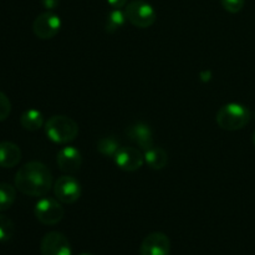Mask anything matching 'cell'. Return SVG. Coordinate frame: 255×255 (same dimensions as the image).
<instances>
[{"instance_id": "cell-1", "label": "cell", "mask_w": 255, "mask_h": 255, "mask_svg": "<svg viewBox=\"0 0 255 255\" xmlns=\"http://www.w3.org/2000/svg\"><path fill=\"white\" fill-rule=\"evenodd\" d=\"M52 187V174L44 163H25L15 176V188L29 197H44Z\"/></svg>"}, {"instance_id": "cell-2", "label": "cell", "mask_w": 255, "mask_h": 255, "mask_svg": "<svg viewBox=\"0 0 255 255\" xmlns=\"http://www.w3.org/2000/svg\"><path fill=\"white\" fill-rule=\"evenodd\" d=\"M251 117L252 114L248 107L238 102H231L218 110L216 121L222 129L238 131L249 124Z\"/></svg>"}, {"instance_id": "cell-3", "label": "cell", "mask_w": 255, "mask_h": 255, "mask_svg": "<svg viewBox=\"0 0 255 255\" xmlns=\"http://www.w3.org/2000/svg\"><path fill=\"white\" fill-rule=\"evenodd\" d=\"M45 133L50 141L65 144L72 142L79 134V125L69 116L56 115L45 124Z\"/></svg>"}, {"instance_id": "cell-4", "label": "cell", "mask_w": 255, "mask_h": 255, "mask_svg": "<svg viewBox=\"0 0 255 255\" xmlns=\"http://www.w3.org/2000/svg\"><path fill=\"white\" fill-rule=\"evenodd\" d=\"M127 21L133 26L146 29L156 22L157 14L154 7L144 0H132L126 5L125 9Z\"/></svg>"}, {"instance_id": "cell-5", "label": "cell", "mask_w": 255, "mask_h": 255, "mask_svg": "<svg viewBox=\"0 0 255 255\" xmlns=\"http://www.w3.org/2000/svg\"><path fill=\"white\" fill-rule=\"evenodd\" d=\"M34 214L40 223L45 226H55L62 221L65 209L59 199L44 196L35 204Z\"/></svg>"}, {"instance_id": "cell-6", "label": "cell", "mask_w": 255, "mask_h": 255, "mask_svg": "<svg viewBox=\"0 0 255 255\" xmlns=\"http://www.w3.org/2000/svg\"><path fill=\"white\" fill-rule=\"evenodd\" d=\"M61 29V19L52 11H46L36 16L32 22V31L39 39L49 40L56 36Z\"/></svg>"}, {"instance_id": "cell-7", "label": "cell", "mask_w": 255, "mask_h": 255, "mask_svg": "<svg viewBox=\"0 0 255 255\" xmlns=\"http://www.w3.org/2000/svg\"><path fill=\"white\" fill-rule=\"evenodd\" d=\"M54 193L61 203L72 204L81 197V184L75 177L61 176L55 182Z\"/></svg>"}, {"instance_id": "cell-8", "label": "cell", "mask_w": 255, "mask_h": 255, "mask_svg": "<svg viewBox=\"0 0 255 255\" xmlns=\"http://www.w3.org/2000/svg\"><path fill=\"white\" fill-rule=\"evenodd\" d=\"M41 255H71L72 249L69 239L59 232H49L40 243Z\"/></svg>"}, {"instance_id": "cell-9", "label": "cell", "mask_w": 255, "mask_h": 255, "mask_svg": "<svg viewBox=\"0 0 255 255\" xmlns=\"http://www.w3.org/2000/svg\"><path fill=\"white\" fill-rule=\"evenodd\" d=\"M141 255H169L171 254V241L161 232L148 234L139 247Z\"/></svg>"}, {"instance_id": "cell-10", "label": "cell", "mask_w": 255, "mask_h": 255, "mask_svg": "<svg viewBox=\"0 0 255 255\" xmlns=\"http://www.w3.org/2000/svg\"><path fill=\"white\" fill-rule=\"evenodd\" d=\"M114 159L117 167L122 171L134 172L143 166L144 154L134 147H121Z\"/></svg>"}, {"instance_id": "cell-11", "label": "cell", "mask_w": 255, "mask_h": 255, "mask_svg": "<svg viewBox=\"0 0 255 255\" xmlns=\"http://www.w3.org/2000/svg\"><path fill=\"white\" fill-rule=\"evenodd\" d=\"M82 164L81 152L74 146H66L57 153V166L64 173H76Z\"/></svg>"}, {"instance_id": "cell-12", "label": "cell", "mask_w": 255, "mask_h": 255, "mask_svg": "<svg viewBox=\"0 0 255 255\" xmlns=\"http://www.w3.org/2000/svg\"><path fill=\"white\" fill-rule=\"evenodd\" d=\"M127 134H128L129 139L144 152L154 146L153 132H152L151 127L144 122H137V124L132 125L127 131Z\"/></svg>"}, {"instance_id": "cell-13", "label": "cell", "mask_w": 255, "mask_h": 255, "mask_svg": "<svg viewBox=\"0 0 255 255\" xmlns=\"http://www.w3.org/2000/svg\"><path fill=\"white\" fill-rule=\"evenodd\" d=\"M21 161V149L12 142H0V167L12 168Z\"/></svg>"}, {"instance_id": "cell-14", "label": "cell", "mask_w": 255, "mask_h": 255, "mask_svg": "<svg viewBox=\"0 0 255 255\" xmlns=\"http://www.w3.org/2000/svg\"><path fill=\"white\" fill-rule=\"evenodd\" d=\"M144 162L148 164L149 168L159 171V169H163L168 163V154L161 147L153 146L144 152Z\"/></svg>"}, {"instance_id": "cell-15", "label": "cell", "mask_w": 255, "mask_h": 255, "mask_svg": "<svg viewBox=\"0 0 255 255\" xmlns=\"http://www.w3.org/2000/svg\"><path fill=\"white\" fill-rule=\"evenodd\" d=\"M20 125L26 131L35 132L44 126V116L39 110H26L20 117Z\"/></svg>"}, {"instance_id": "cell-16", "label": "cell", "mask_w": 255, "mask_h": 255, "mask_svg": "<svg viewBox=\"0 0 255 255\" xmlns=\"http://www.w3.org/2000/svg\"><path fill=\"white\" fill-rule=\"evenodd\" d=\"M127 21V17L125 11L121 9H114L107 14L106 21H105V31L107 34H115L119 31L121 27L125 26Z\"/></svg>"}, {"instance_id": "cell-17", "label": "cell", "mask_w": 255, "mask_h": 255, "mask_svg": "<svg viewBox=\"0 0 255 255\" xmlns=\"http://www.w3.org/2000/svg\"><path fill=\"white\" fill-rule=\"evenodd\" d=\"M16 189L9 183H0V212H5L14 204Z\"/></svg>"}, {"instance_id": "cell-18", "label": "cell", "mask_w": 255, "mask_h": 255, "mask_svg": "<svg viewBox=\"0 0 255 255\" xmlns=\"http://www.w3.org/2000/svg\"><path fill=\"white\" fill-rule=\"evenodd\" d=\"M120 147L119 141L114 137H102L97 142V151L105 157H110V158H114L116 156V153L119 152Z\"/></svg>"}, {"instance_id": "cell-19", "label": "cell", "mask_w": 255, "mask_h": 255, "mask_svg": "<svg viewBox=\"0 0 255 255\" xmlns=\"http://www.w3.org/2000/svg\"><path fill=\"white\" fill-rule=\"evenodd\" d=\"M15 233V224L9 217L0 214V243L10 241Z\"/></svg>"}, {"instance_id": "cell-20", "label": "cell", "mask_w": 255, "mask_h": 255, "mask_svg": "<svg viewBox=\"0 0 255 255\" xmlns=\"http://www.w3.org/2000/svg\"><path fill=\"white\" fill-rule=\"evenodd\" d=\"M221 4L226 11L231 12V14H237V12L242 11L244 4H246V0H221Z\"/></svg>"}, {"instance_id": "cell-21", "label": "cell", "mask_w": 255, "mask_h": 255, "mask_svg": "<svg viewBox=\"0 0 255 255\" xmlns=\"http://www.w3.org/2000/svg\"><path fill=\"white\" fill-rule=\"evenodd\" d=\"M11 112V102L6 95L0 91V122L5 121Z\"/></svg>"}, {"instance_id": "cell-22", "label": "cell", "mask_w": 255, "mask_h": 255, "mask_svg": "<svg viewBox=\"0 0 255 255\" xmlns=\"http://www.w3.org/2000/svg\"><path fill=\"white\" fill-rule=\"evenodd\" d=\"M41 4L47 11H52L60 5V0H41Z\"/></svg>"}, {"instance_id": "cell-23", "label": "cell", "mask_w": 255, "mask_h": 255, "mask_svg": "<svg viewBox=\"0 0 255 255\" xmlns=\"http://www.w3.org/2000/svg\"><path fill=\"white\" fill-rule=\"evenodd\" d=\"M107 2L114 9H122L127 5V0H107Z\"/></svg>"}, {"instance_id": "cell-24", "label": "cell", "mask_w": 255, "mask_h": 255, "mask_svg": "<svg viewBox=\"0 0 255 255\" xmlns=\"http://www.w3.org/2000/svg\"><path fill=\"white\" fill-rule=\"evenodd\" d=\"M252 139H253V144H254V147H255V131H254V133H253V138H252Z\"/></svg>"}, {"instance_id": "cell-25", "label": "cell", "mask_w": 255, "mask_h": 255, "mask_svg": "<svg viewBox=\"0 0 255 255\" xmlns=\"http://www.w3.org/2000/svg\"><path fill=\"white\" fill-rule=\"evenodd\" d=\"M80 255H92V254H90V253H84V254H80Z\"/></svg>"}]
</instances>
